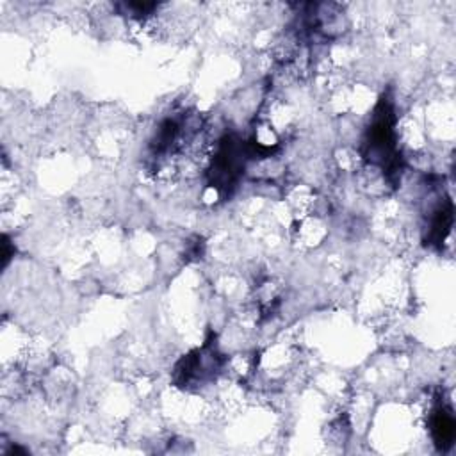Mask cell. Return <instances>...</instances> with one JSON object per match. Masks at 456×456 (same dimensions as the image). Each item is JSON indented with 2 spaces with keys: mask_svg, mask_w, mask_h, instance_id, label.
Here are the masks:
<instances>
[{
  "mask_svg": "<svg viewBox=\"0 0 456 456\" xmlns=\"http://www.w3.org/2000/svg\"><path fill=\"white\" fill-rule=\"evenodd\" d=\"M395 114L388 94H383L374 107L370 123L367 126L362 155L372 166H378L388 178H399L403 160L395 144Z\"/></svg>",
  "mask_w": 456,
  "mask_h": 456,
  "instance_id": "obj_1",
  "label": "cell"
},
{
  "mask_svg": "<svg viewBox=\"0 0 456 456\" xmlns=\"http://www.w3.org/2000/svg\"><path fill=\"white\" fill-rule=\"evenodd\" d=\"M260 148L262 144L256 142L242 144V141L235 139L233 135H226L224 139H221L219 148L208 167L210 187L217 189L219 192L230 194L237 180L244 173L246 160L256 157V150Z\"/></svg>",
  "mask_w": 456,
  "mask_h": 456,
  "instance_id": "obj_2",
  "label": "cell"
},
{
  "mask_svg": "<svg viewBox=\"0 0 456 456\" xmlns=\"http://www.w3.org/2000/svg\"><path fill=\"white\" fill-rule=\"evenodd\" d=\"M216 349L210 344H205L201 349H196L194 353L187 354L176 367V381L182 387L191 385L192 381H203L205 374L212 372L217 363Z\"/></svg>",
  "mask_w": 456,
  "mask_h": 456,
  "instance_id": "obj_3",
  "label": "cell"
},
{
  "mask_svg": "<svg viewBox=\"0 0 456 456\" xmlns=\"http://www.w3.org/2000/svg\"><path fill=\"white\" fill-rule=\"evenodd\" d=\"M429 429L433 442L438 451H447L456 436V422L452 410L445 404H438L433 408L429 417Z\"/></svg>",
  "mask_w": 456,
  "mask_h": 456,
  "instance_id": "obj_4",
  "label": "cell"
},
{
  "mask_svg": "<svg viewBox=\"0 0 456 456\" xmlns=\"http://www.w3.org/2000/svg\"><path fill=\"white\" fill-rule=\"evenodd\" d=\"M452 226V203L451 200L444 198L429 214V221H428V233L424 237L428 246H435L440 248L445 240V237L449 235Z\"/></svg>",
  "mask_w": 456,
  "mask_h": 456,
  "instance_id": "obj_5",
  "label": "cell"
}]
</instances>
